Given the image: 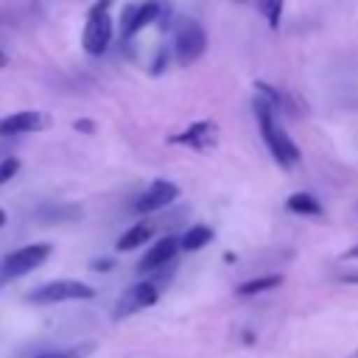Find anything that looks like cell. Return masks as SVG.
<instances>
[{"label":"cell","instance_id":"7c38bea8","mask_svg":"<svg viewBox=\"0 0 358 358\" xmlns=\"http://www.w3.org/2000/svg\"><path fill=\"white\" fill-rule=\"evenodd\" d=\"M285 207L291 213H296V215H322V201L316 196H310V193H294V196H288Z\"/></svg>","mask_w":358,"mask_h":358},{"label":"cell","instance_id":"3957f363","mask_svg":"<svg viewBox=\"0 0 358 358\" xmlns=\"http://www.w3.org/2000/svg\"><path fill=\"white\" fill-rule=\"evenodd\" d=\"M48 257H50V243H31V246H22V249L11 252L0 263V285L11 282V280H17V277H22L28 271H34Z\"/></svg>","mask_w":358,"mask_h":358},{"label":"cell","instance_id":"ac0fdd59","mask_svg":"<svg viewBox=\"0 0 358 358\" xmlns=\"http://www.w3.org/2000/svg\"><path fill=\"white\" fill-rule=\"evenodd\" d=\"M17 171H20V159H17V157H6V159L0 162V185H6L8 179H14Z\"/></svg>","mask_w":358,"mask_h":358},{"label":"cell","instance_id":"7402d4cb","mask_svg":"<svg viewBox=\"0 0 358 358\" xmlns=\"http://www.w3.org/2000/svg\"><path fill=\"white\" fill-rule=\"evenodd\" d=\"M341 280H344V282H358V274H344Z\"/></svg>","mask_w":358,"mask_h":358},{"label":"cell","instance_id":"9a60e30c","mask_svg":"<svg viewBox=\"0 0 358 358\" xmlns=\"http://www.w3.org/2000/svg\"><path fill=\"white\" fill-rule=\"evenodd\" d=\"M282 282L280 274H268V277H255V280H246L243 285H238V294L241 296H252V294H260V291H268V288H277Z\"/></svg>","mask_w":358,"mask_h":358},{"label":"cell","instance_id":"277c9868","mask_svg":"<svg viewBox=\"0 0 358 358\" xmlns=\"http://www.w3.org/2000/svg\"><path fill=\"white\" fill-rule=\"evenodd\" d=\"M92 296H95V288L87 282H78V280H53L28 294V299L36 305H53V302H67V299H92Z\"/></svg>","mask_w":358,"mask_h":358},{"label":"cell","instance_id":"9c48e42d","mask_svg":"<svg viewBox=\"0 0 358 358\" xmlns=\"http://www.w3.org/2000/svg\"><path fill=\"white\" fill-rule=\"evenodd\" d=\"M176 249H179V241H176V238H171V235H168V238H159V241L145 252V257L137 263V271L145 274V271H157V268L168 266V263L173 260Z\"/></svg>","mask_w":358,"mask_h":358},{"label":"cell","instance_id":"d6986e66","mask_svg":"<svg viewBox=\"0 0 358 358\" xmlns=\"http://www.w3.org/2000/svg\"><path fill=\"white\" fill-rule=\"evenodd\" d=\"M76 129H78V131H90V134H92V129H95V126H92L90 120H76Z\"/></svg>","mask_w":358,"mask_h":358},{"label":"cell","instance_id":"52a82bcc","mask_svg":"<svg viewBox=\"0 0 358 358\" xmlns=\"http://www.w3.org/2000/svg\"><path fill=\"white\" fill-rule=\"evenodd\" d=\"M179 196V187L173 185V182H165V179H157V182H151L148 187H145V193L134 201V210L137 213H157V210H162V207H168L173 199Z\"/></svg>","mask_w":358,"mask_h":358},{"label":"cell","instance_id":"5bb4252c","mask_svg":"<svg viewBox=\"0 0 358 358\" xmlns=\"http://www.w3.org/2000/svg\"><path fill=\"white\" fill-rule=\"evenodd\" d=\"M210 241H213V229L204 227V224H196V227H190V229L182 235V249H187V252H199V249L207 246Z\"/></svg>","mask_w":358,"mask_h":358},{"label":"cell","instance_id":"ba28073f","mask_svg":"<svg viewBox=\"0 0 358 358\" xmlns=\"http://www.w3.org/2000/svg\"><path fill=\"white\" fill-rule=\"evenodd\" d=\"M48 117L42 112H34V109H22V112H14L8 117L0 120V137H8V134H25V131H39L45 129Z\"/></svg>","mask_w":358,"mask_h":358},{"label":"cell","instance_id":"44dd1931","mask_svg":"<svg viewBox=\"0 0 358 358\" xmlns=\"http://www.w3.org/2000/svg\"><path fill=\"white\" fill-rule=\"evenodd\" d=\"M344 257H347V260H358V246L347 249V252H344Z\"/></svg>","mask_w":358,"mask_h":358},{"label":"cell","instance_id":"5b68a950","mask_svg":"<svg viewBox=\"0 0 358 358\" xmlns=\"http://www.w3.org/2000/svg\"><path fill=\"white\" fill-rule=\"evenodd\" d=\"M207 48V34L196 20H182L176 25V36H173V50L179 64H190L196 62Z\"/></svg>","mask_w":358,"mask_h":358},{"label":"cell","instance_id":"2e32d148","mask_svg":"<svg viewBox=\"0 0 358 358\" xmlns=\"http://www.w3.org/2000/svg\"><path fill=\"white\" fill-rule=\"evenodd\" d=\"M257 8L260 14L268 20V25L274 28L280 22V11H282V0H257Z\"/></svg>","mask_w":358,"mask_h":358},{"label":"cell","instance_id":"cb8c5ba5","mask_svg":"<svg viewBox=\"0 0 358 358\" xmlns=\"http://www.w3.org/2000/svg\"><path fill=\"white\" fill-rule=\"evenodd\" d=\"M3 224H6V213L0 210V227H3Z\"/></svg>","mask_w":358,"mask_h":358},{"label":"cell","instance_id":"8992f818","mask_svg":"<svg viewBox=\"0 0 358 358\" xmlns=\"http://www.w3.org/2000/svg\"><path fill=\"white\" fill-rule=\"evenodd\" d=\"M157 299H159L157 285L148 282V280H143V282L131 285V288L120 296V302H117V308H115V319L131 316V313H137V310H143V308H151Z\"/></svg>","mask_w":358,"mask_h":358},{"label":"cell","instance_id":"e0dca14e","mask_svg":"<svg viewBox=\"0 0 358 358\" xmlns=\"http://www.w3.org/2000/svg\"><path fill=\"white\" fill-rule=\"evenodd\" d=\"M90 350H92V344H84L81 350L78 347H73V350H48V352H39L34 358H84V355H90Z\"/></svg>","mask_w":358,"mask_h":358},{"label":"cell","instance_id":"ffe728a7","mask_svg":"<svg viewBox=\"0 0 358 358\" xmlns=\"http://www.w3.org/2000/svg\"><path fill=\"white\" fill-rule=\"evenodd\" d=\"M109 266H112V260H95L92 263V268H98V271H106Z\"/></svg>","mask_w":358,"mask_h":358},{"label":"cell","instance_id":"7a4b0ae2","mask_svg":"<svg viewBox=\"0 0 358 358\" xmlns=\"http://www.w3.org/2000/svg\"><path fill=\"white\" fill-rule=\"evenodd\" d=\"M109 6H112V0H101V3L92 6L90 17H87L81 45H84V50H87L90 56H101V53L109 48V42H112V17H109Z\"/></svg>","mask_w":358,"mask_h":358},{"label":"cell","instance_id":"6da1fadb","mask_svg":"<svg viewBox=\"0 0 358 358\" xmlns=\"http://www.w3.org/2000/svg\"><path fill=\"white\" fill-rule=\"evenodd\" d=\"M255 115H257L260 134H263V143L268 145L271 157H274L280 165H296V162H299V148H296V143L277 126L274 109L268 106V101L257 98V101H255Z\"/></svg>","mask_w":358,"mask_h":358},{"label":"cell","instance_id":"4fadbf2b","mask_svg":"<svg viewBox=\"0 0 358 358\" xmlns=\"http://www.w3.org/2000/svg\"><path fill=\"white\" fill-rule=\"evenodd\" d=\"M148 238H151V227H148V224H134V227H129V229L117 238V249H120V252H131V249L143 246Z\"/></svg>","mask_w":358,"mask_h":358},{"label":"cell","instance_id":"30bf717a","mask_svg":"<svg viewBox=\"0 0 358 358\" xmlns=\"http://www.w3.org/2000/svg\"><path fill=\"white\" fill-rule=\"evenodd\" d=\"M157 14H159V3L157 0H145L143 6L126 8V14H123V36L140 34L145 25H151L157 20Z\"/></svg>","mask_w":358,"mask_h":358},{"label":"cell","instance_id":"8fae6325","mask_svg":"<svg viewBox=\"0 0 358 358\" xmlns=\"http://www.w3.org/2000/svg\"><path fill=\"white\" fill-rule=\"evenodd\" d=\"M215 123H210V120H201V123H193V126H187L182 134H176L173 137V143H182V145H193V148H207V145H213L215 143Z\"/></svg>","mask_w":358,"mask_h":358},{"label":"cell","instance_id":"603a6c76","mask_svg":"<svg viewBox=\"0 0 358 358\" xmlns=\"http://www.w3.org/2000/svg\"><path fill=\"white\" fill-rule=\"evenodd\" d=\"M6 64H8V56H6L3 50H0V67H6Z\"/></svg>","mask_w":358,"mask_h":358}]
</instances>
